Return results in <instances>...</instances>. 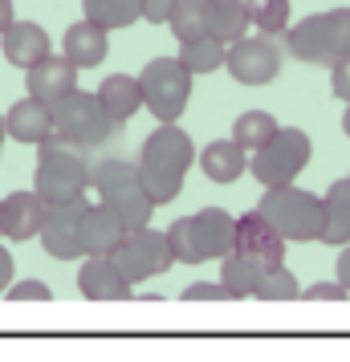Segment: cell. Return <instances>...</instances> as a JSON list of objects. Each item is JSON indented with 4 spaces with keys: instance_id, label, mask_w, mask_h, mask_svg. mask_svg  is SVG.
Returning a JSON list of instances; mask_svg holds the SVG:
<instances>
[{
    "instance_id": "cell-28",
    "label": "cell",
    "mask_w": 350,
    "mask_h": 362,
    "mask_svg": "<svg viewBox=\"0 0 350 362\" xmlns=\"http://www.w3.org/2000/svg\"><path fill=\"white\" fill-rule=\"evenodd\" d=\"M220 281L228 285L236 293V301H245V297H252V289H257V281H261V269L245 257V252H224L220 257Z\"/></svg>"
},
{
    "instance_id": "cell-22",
    "label": "cell",
    "mask_w": 350,
    "mask_h": 362,
    "mask_svg": "<svg viewBox=\"0 0 350 362\" xmlns=\"http://www.w3.org/2000/svg\"><path fill=\"white\" fill-rule=\"evenodd\" d=\"M252 29V8L249 0H208V33L220 37L224 45H233Z\"/></svg>"
},
{
    "instance_id": "cell-17",
    "label": "cell",
    "mask_w": 350,
    "mask_h": 362,
    "mask_svg": "<svg viewBox=\"0 0 350 362\" xmlns=\"http://www.w3.org/2000/svg\"><path fill=\"white\" fill-rule=\"evenodd\" d=\"M25 90L41 102H57L66 98L69 90H78V66L69 62L66 53H49L45 62H37L33 69H25Z\"/></svg>"
},
{
    "instance_id": "cell-14",
    "label": "cell",
    "mask_w": 350,
    "mask_h": 362,
    "mask_svg": "<svg viewBox=\"0 0 350 362\" xmlns=\"http://www.w3.org/2000/svg\"><path fill=\"white\" fill-rule=\"evenodd\" d=\"M82 212L86 204H53L49 208V220L41 228V248L49 252L53 261H78L86 257V245H82Z\"/></svg>"
},
{
    "instance_id": "cell-7",
    "label": "cell",
    "mask_w": 350,
    "mask_h": 362,
    "mask_svg": "<svg viewBox=\"0 0 350 362\" xmlns=\"http://www.w3.org/2000/svg\"><path fill=\"white\" fill-rule=\"evenodd\" d=\"M94 196L115 204L131 228H147L155 208H159L147 196L143 180H139V163L134 159H98L94 163Z\"/></svg>"
},
{
    "instance_id": "cell-6",
    "label": "cell",
    "mask_w": 350,
    "mask_h": 362,
    "mask_svg": "<svg viewBox=\"0 0 350 362\" xmlns=\"http://www.w3.org/2000/svg\"><path fill=\"white\" fill-rule=\"evenodd\" d=\"M53 110V139H62L69 147H106L115 131L122 127L106 106H102L98 90H69L66 98H57L49 106Z\"/></svg>"
},
{
    "instance_id": "cell-8",
    "label": "cell",
    "mask_w": 350,
    "mask_h": 362,
    "mask_svg": "<svg viewBox=\"0 0 350 362\" xmlns=\"http://www.w3.org/2000/svg\"><path fill=\"white\" fill-rule=\"evenodd\" d=\"M192 69L180 57H151L139 82H143V102L159 122H180V115L192 102Z\"/></svg>"
},
{
    "instance_id": "cell-23",
    "label": "cell",
    "mask_w": 350,
    "mask_h": 362,
    "mask_svg": "<svg viewBox=\"0 0 350 362\" xmlns=\"http://www.w3.org/2000/svg\"><path fill=\"white\" fill-rule=\"evenodd\" d=\"M326 228H322V245L346 248L350 245V175L346 180H334L326 192Z\"/></svg>"
},
{
    "instance_id": "cell-4",
    "label": "cell",
    "mask_w": 350,
    "mask_h": 362,
    "mask_svg": "<svg viewBox=\"0 0 350 362\" xmlns=\"http://www.w3.org/2000/svg\"><path fill=\"white\" fill-rule=\"evenodd\" d=\"M285 53H293L305 66H338L342 57H350V8H326L289 25Z\"/></svg>"
},
{
    "instance_id": "cell-3",
    "label": "cell",
    "mask_w": 350,
    "mask_h": 362,
    "mask_svg": "<svg viewBox=\"0 0 350 362\" xmlns=\"http://www.w3.org/2000/svg\"><path fill=\"white\" fill-rule=\"evenodd\" d=\"M171 252L180 264H204L220 261L224 252L236 248V216L224 208H200L192 216H180L171 228Z\"/></svg>"
},
{
    "instance_id": "cell-2",
    "label": "cell",
    "mask_w": 350,
    "mask_h": 362,
    "mask_svg": "<svg viewBox=\"0 0 350 362\" xmlns=\"http://www.w3.org/2000/svg\"><path fill=\"white\" fill-rule=\"evenodd\" d=\"M33 187L49 204H86V196L94 192V163H86L78 147L49 139L37 147Z\"/></svg>"
},
{
    "instance_id": "cell-37",
    "label": "cell",
    "mask_w": 350,
    "mask_h": 362,
    "mask_svg": "<svg viewBox=\"0 0 350 362\" xmlns=\"http://www.w3.org/2000/svg\"><path fill=\"white\" fill-rule=\"evenodd\" d=\"M17 277V264H13V252L0 245V293H8V285Z\"/></svg>"
},
{
    "instance_id": "cell-41",
    "label": "cell",
    "mask_w": 350,
    "mask_h": 362,
    "mask_svg": "<svg viewBox=\"0 0 350 362\" xmlns=\"http://www.w3.org/2000/svg\"><path fill=\"white\" fill-rule=\"evenodd\" d=\"M342 131H346V139H350V102H346V115H342Z\"/></svg>"
},
{
    "instance_id": "cell-26",
    "label": "cell",
    "mask_w": 350,
    "mask_h": 362,
    "mask_svg": "<svg viewBox=\"0 0 350 362\" xmlns=\"http://www.w3.org/2000/svg\"><path fill=\"white\" fill-rule=\"evenodd\" d=\"M82 13L115 33V29H127L143 17V0H82Z\"/></svg>"
},
{
    "instance_id": "cell-15",
    "label": "cell",
    "mask_w": 350,
    "mask_h": 362,
    "mask_svg": "<svg viewBox=\"0 0 350 362\" xmlns=\"http://www.w3.org/2000/svg\"><path fill=\"white\" fill-rule=\"evenodd\" d=\"M49 208H53V204L41 196L37 187L4 196V240L21 245V240H33V236H41L45 220H49Z\"/></svg>"
},
{
    "instance_id": "cell-38",
    "label": "cell",
    "mask_w": 350,
    "mask_h": 362,
    "mask_svg": "<svg viewBox=\"0 0 350 362\" xmlns=\"http://www.w3.org/2000/svg\"><path fill=\"white\" fill-rule=\"evenodd\" d=\"M334 277H338V281H342V285L350 289V245H346V248H338V264H334Z\"/></svg>"
},
{
    "instance_id": "cell-27",
    "label": "cell",
    "mask_w": 350,
    "mask_h": 362,
    "mask_svg": "<svg viewBox=\"0 0 350 362\" xmlns=\"http://www.w3.org/2000/svg\"><path fill=\"white\" fill-rule=\"evenodd\" d=\"M277 131H281V127H277V118L269 115V110H245V115H236V122H233V139L245 151H261Z\"/></svg>"
},
{
    "instance_id": "cell-33",
    "label": "cell",
    "mask_w": 350,
    "mask_h": 362,
    "mask_svg": "<svg viewBox=\"0 0 350 362\" xmlns=\"http://www.w3.org/2000/svg\"><path fill=\"white\" fill-rule=\"evenodd\" d=\"M8 301H53V289L45 281H17L8 285Z\"/></svg>"
},
{
    "instance_id": "cell-16",
    "label": "cell",
    "mask_w": 350,
    "mask_h": 362,
    "mask_svg": "<svg viewBox=\"0 0 350 362\" xmlns=\"http://www.w3.org/2000/svg\"><path fill=\"white\" fill-rule=\"evenodd\" d=\"M127 232H131V224L122 220V212H118L115 204H106V199L86 204V212H82L86 252H115V248L127 240Z\"/></svg>"
},
{
    "instance_id": "cell-1",
    "label": "cell",
    "mask_w": 350,
    "mask_h": 362,
    "mask_svg": "<svg viewBox=\"0 0 350 362\" xmlns=\"http://www.w3.org/2000/svg\"><path fill=\"white\" fill-rule=\"evenodd\" d=\"M139 180L147 187V196L163 208L184 192V180L192 163H200V151L192 143V134L180 127V122H159L155 131L143 139V151H139Z\"/></svg>"
},
{
    "instance_id": "cell-42",
    "label": "cell",
    "mask_w": 350,
    "mask_h": 362,
    "mask_svg": "<svg viewBox=\"0 0 350 362\" xmlns=\"http://www.w3.org/2000/svg\"><path fill=\"white\" fill-rule=\"evenodd\" d=\"M0 240H4V199H0Z\"/></svg>"
},
{
    "instance_id": "cell-30",
    "label": "cell",
    "mask_w": 350,
    "mask_h": 362,
    "mask_svg": "<svg viewBox=\"0 0 350 362\" xmlns=\"http://www.w3.org/2000/svg\"><path fill=\"white\" fill-rule=\"evenodd\" d=\"M301 293H305V289H301V281L293 277L285 264H277V269L261 273L257 289H252V297H257V301H298Z\"/></svg>"
},
{
    "instance_id": "cell-13",
    "label": "cell",
    "mask_w": 350,
    "mask_h": 362,
    "mask_svg": "<svg viewBox=\"0 0 350 362\" xmlns=\"http://www.w3.org/2000/svg\"><path fill=\"white\" fill-rule=\"evenodd\" d=\"M285 240L281 232L269 224L265 216L257 212H245L240 220H236V252H245L261 273H269V269H277V264H285Z\"/></svg>"
},
{
    "instance_id": "cell-32",
    "label": "cell",
    "mask_w": 350,
    "mask_h": 362,
    "mask_svg": "<svg viewBox=\"0 0 350 362\" xmlns=\"http://www.w3.org/2000/svg\"><path fill=\"white\" fill-rule=\"evenodd\" d=\"M184 301H236V293L216 277V281H196V285H187Z\"/></svg>"
},
{
    "instance_id": "cell-19",
    "label": "cell",
    "mask_w": 350,
    "mask_h": 362,
    "mask_svg": "<svg viewBox=\"0 0 350 362\" xmlns=\"http://www.w3.org/2000/svg\"><path fill=\"white\" fill-rule=\"evenodd\" d=\"M106 49H110V29H102L98 21H74L62 37V53H66L69 62L78 69H94L106 62Z\"/></svg>"
},
{
    "instance_id": "cell-5",
    "label": "cell",
    "mask_w": 350,
    "mask_h": 362,
    "mask_svg": "<svg viewBox=\"0 0 350 362\" xmlns=\"http://www.w3.org/2000/svg\"><path fill=\"white\" fill-rule=\"evenodd\" d=\"M257 212L265 216L289 245L322 240V228H326V199L314 196V192H301L293 183L265 187V196L257 199Z\"/></svg>"
},
{
    "instance_id": "cell-10",
    "label": "cell",
    "mask_w": 350,
    "mask_h": 362,
    "mask_svg": "<svg viewBox=\"0 0 350 362\" xmlns=\"http://www.w3.org/2000/svg\"><path fill=\"white\" fill-rule=\"evenodd\" d=\"M281 57H285V49L277 45V37L257 29V33L240 37V41L228 45L224 69H228L233 82H240V86H269L281 74Z\"/></svg>"
},
{
    "instance_id": "cell-29",
    "label": "cell",
    "mask_w": 350,
    "mask_h": 362,
    "mask_svg": "<svg viewBox=\"0 0 350 362\" xmlns=\"http://www.w3.org/2000/svg\"><path fill=\"white\" fill-rule=\"evenodd\" d=\"M171 33L175 41H192V37H204L208 33V0H175L171 8Z\"/></svg>"
},
{
    "instance_id": "cell-24",
    "label": "cell",
    "mask_w": 350,
    "mask_h": 362,
    "mask_svg": "<svg viewBox=\"0 0 350 362\" xmlns=\"http://www.w3.org/2000/svg\"><path fill=\"white\" fill-rule=\"evenodd\" d=\"M98 98L118 122L134 118L139 115V106H147V102H143V82H139L134 74H110V78H102Z\"/></svg>"
},
{
    "instance_id": "cell-20",
    "label": "cell",
    "mask_w": 350,
    "mask_h": 362,
    "mask_svg": "<svg viewBox=\"0 0 350 362\" xmlns=\"http://www.w3.org/2000/svg\"><path fill=\"white\" fill-rule=\"evenodd\" d=\"M4 115H8V134H13L17 143L41 147V143H49V139H53V110H49V102L25 94V98L13 102Z\"/></svg>"
},
{
    "instance_id": "cell-18",
    "label": "cell",
    "mask_w": 350,
    "mask_h": 362,
    "mask_svg": "<svg viewBox=\"0 0 350 362\" xmlns=\"http://www.w3.org/2000/svg\"><path fill=\"white\" fill-rule=\"evenodd\" d=\"M0 53H4V62L13 69H33L37 62H45L53 53V45H49V33L41 25L17 21L8 33H0Z\"/></svg>"
},
{
    "instance_id": "cell-9",
    "label": "cell",
    "mask_w": 350,
    "mask_h": 362,
    "mask_svg": "<svg viewBox=\"0 0 350 362\" xmlns=\"http://www.w3.org/2000/svg\"><path fill=\"white\" fill-rule=\"evenodd\" d=\"M310 155H314L310 134L301 127H281L261 151H252L249 171L261 187H285V183H293L301 175V167L310 163Z\"/></svg>"
},
{
    "instance_id": "cell-35",
    "label": "cell",
    "mask_w": 350,
    "mask_h": 362,
    "mask_svg": "<svg viewBox=\"0 0 350 362\" xmlns=\"http://www.w3.org/2000/svg\"><path fill=\"white\" fill-rule=\"evenodd\" d=\"M330 90H334V98L350 102V57H342L338 66H330Z\"/></svg>"
},
{
    "instance_id": "cell-25",
    "label": "cell",
    "mask_w": 350,
    "mask_h": 362,
    "mask_svg": "<svg viewBox=\"0 0 350 362\" xmlns=\"http://www.w3.org/2000/svg\"><path fill=\"white\" fill-rule=\"evenodd\" d=\"M192 74H212L228 62V45L220 37L204 33V37H192V41H180V53H175Z\"/></svg>"
},
{
    "instance_id": "cell-39",
    "label": "cell",
    "mask_w": 350,
    "mask_h": 362,
    "mask_svg": "<svg viewBox=\"0 0 350 362\" xmlns=\"http://www.w3.org/2000/svg\"><path fill=\"white\" fill-rule=\"evenodd\" d=\"M17 25V8H13V0H0V33H8Z\"/></svg>"
},
{
    "instance_id": "cell-34",
    "label": "cell",
    "mask_w": 350,
    "mask_h": 362,
    "mask_svg": "<svg viewBox=\"0 0 350 362\" xmlns=\"http://www.w3.org/2000/svg\"><path fill=\"white\" fill-rule=\"evenodd\" d=\"M305 301H346L350 289L342 285V281L334 277V281H317V285H305Z\"/></svg>"
},
{
    "instance_id": "cell-36",
    "label": "cell",
    "mask_w": 350,
    "mask_h": 362,
    "mask_svg": "<svg viewBox=\"0 0 350 362\" xmlns=\"http://www.w3.org/2000/svg\"><path fill=\"white\" fill-rule=\"evenodd\" d=\"M171 8H175V0H143V21L167 25V21H171Z\"/></svg>"
},
{
    "instance_id": "cell-12",
    "label": "cell",
    "mask_w": 350,
    "mask_h": 362,
    "mask_svg": "<svg viewBox=\"0 0 350 362\" xmlns=\"http://www.w3.org/2000/svg\"><path fill=\"white\" fill-rule=\"evenodd\" d=\"M78 293L86 301H131L134 281L127 277L115 252H86L78 269Z\"/></svg>"
},
{
    "instance_id": "cell-11",
    "label": "cell",
    "mask_w": 350,
    "mask_h": 362,
    "mask_svg": "<svg viewBox=\"0 0 350 362\" xmlns=\"http://www.w3.org/2000/svg\"><path fill=\"white\" fill-rule=\"evenodd\" d=\"M118 264L127 269V277L134 281V285H143L147 277H159V273H167L171 264H175V252H171V236L159 228H131L127 232V240L115 248Z\"/></svg>"
},
{
    "instance_id": "cell-40",
    "label": "cell",
    "mask_w": 350,
    "mask_h": 362,
    "mask_svg": "<svg viewBox=\"0 0 350 362\" xmlns=\"http://www.w3.org/2000/svg\"><path fill=\"white\" fill-rule=\"evenodd\" d=\"M4 139H8V115H0V151H4Z\"/></svg>"
},
{
    "instance_id": "cell-31",
    "label": "cell",
    "mask_w": 350,
    "mask_h": 362,
    "mask_svg": "<svg viewBox=\"0 0 350 362\" xmlns=\"http://www.w3.org/2000/svg\"><path fill=\"white\" fill-rule=\"evenodd\" d=\"M252 8V29H261V33H273V37H285L289 33V25H293V8H289V0H249Z\"/></svg>"
},
{
    "instance_id": "cell-21",
    "label": "cell",
    "mask_w": 350,
    "mask_h": 362,
    "mask_svg": "<svg viewBox=\"0 0 350 362\" xmlns=\"http://www.w3.org/2000/svg\"><path fill=\"white\" fill-rule=\"evenodd\" d=\"M249 163H252L249 151L240 147L236 139H216V143H208L200 151V171H204V180H212V183L240 180L249 171Z\"/></svg>"
}]
</instances>
